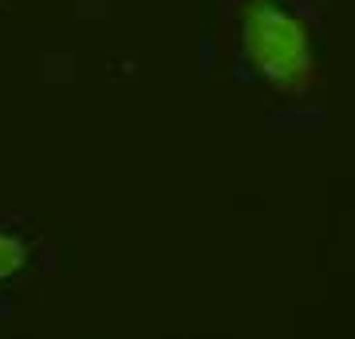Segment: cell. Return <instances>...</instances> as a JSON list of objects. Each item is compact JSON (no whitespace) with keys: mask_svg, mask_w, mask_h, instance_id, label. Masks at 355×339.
I'll use <instances>...</instances> for the list:
<instances>
[{"mask_svg":"<svg viewBox=\"0 0 355 339\" xmlns=\"http://www.w3.org/2000/svg\"><path fill=\"white\" fill-rule=\"evenodd\" d=\"M241 55L268 87L300 95L316 79V44L304 16L284 0H245L241 4Z\"/></svg>","mask_w":355,"mask_h":339,"instance_id":"obj_1","label":"cell"},{"mask_svg":"<svg viewBox=\"0 0 355 339\" xmlns=\"http://www.w3.org/2000/svg\"><path fill=\"white\" fill-rule=\"evenodd\" d=\"M28 261V245L20 237H12V233H0V284L8 277H16L20 268H24Z\"/></svg>","mask_w":355,"mask_h":339,"instance_id":"obj_2","label":"cell"}]
</instances>
